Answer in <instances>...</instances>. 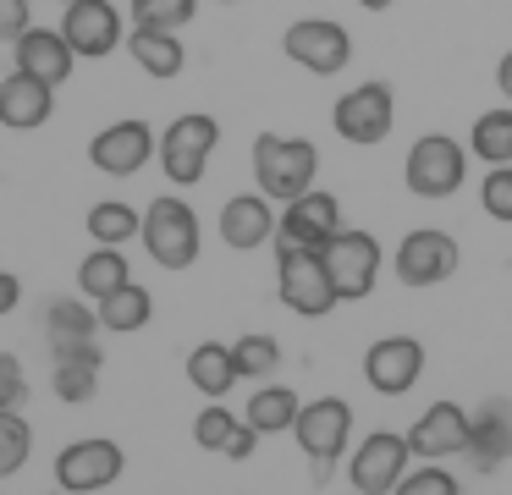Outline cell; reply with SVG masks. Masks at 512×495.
I'll list each match as a JSON object with an SVG mask.
<instances>
[{"mask_svg":"<svg viewBox=\"0 0 512 495\" xmlns=\"http://www.w3.org/2000/svg\"><path fill=\"white\" fill-rule=\"evenodd\" d=\"M314 176H320V149L309 138H287V132H259L254 138V187L270 204L303 198Z\"/></svg>","mask_w":512,"mask_h":495,"instance_id":"1","label":"cell"},{"mask_svg":"<svg viewBox=\"0 0 512 495\" xmlns=\"http://www.w3.org/2000/svg\"><path fill=\"white\" fill-rule=\"evenodd\" d=\"M144 253L160 264V270H188L193 259H199V248H204V226H199V215H193V204H182L177 193H160V198H149V209H144Z\"/></svg>","mask_w":512,"mask_h":495,"instance_id":"2","label":"cell"},{"mask_svg":"<svg viewBox=\"0 0 512 495\" xmlns=\"http://www.w3.org/2000/svg\"><path fill=\"white\" fill-rule=\"evenodd\" d=\"M292 440H298V451L309 457L314 484H325L331 468L347 457V440H353V407H347L342 396H314V402H303L298 424H292Z\"/></svg>","mask_w":512,"mask_h":495,"instance_id":"3","label":"cell"},{"mask_svg":"<svg viewBox=\"0 0 512 495\" xmlns=\"http://www.w3.org/2000/svg\"><path fill=\"white\" fill-rule=\"evenodd\" d=\"M468 143H457L452 132H424V138H413L408 160H402V182H408L413 198H452L457 187L468 182Z\"/></svg>","mask_w":512,"mask_h":495,"instance_id":"4","label":"cell"},{"mask_svg":"<svg viewBox=\"0 0 512 495\" xmlns=\"http://www.w3.org/2000/svg\"><path fill=\"white\" fill-rule=\"evenodd\" d=\"M276 292H281V303L303 319H325L342 303L331 275H325L320 248H298V242H287V237H276Z\"/></svg>","mask_w":512,"mask_h":495,"instance_id":"5","label":"cell"},{"mask_svg":"<svg viewBox=\"0 0 512 495\" xmlns=\"http://www.w3.org/2000/svg\"><path fill=\"white\" fill-rule=\"evenodd\" d=\"M331 127H336V138L353 143V149L386 143L391 127H397V94H391V83L369 77V83L347 88V94L336 99V110H331Z\"/></svg>","mask_w":512,"mask_h":495,"instance_id":"6","label":"cell"},{"mask_svg":"<svg viewBox=\"0 0 512 495\" xmlns=\"http://www.w3.org/2000/svg\"><path fill=\"white\" fill-rule=\"evenodd\" d=\"M215 143H221V121L204 116V110H188V116H177L166 132H160V171L171 176L177 187H199L204 171H210V154Z\"/></svg>","mask_w":512,"mask_h":495,"instance_id":"7","label":"cell"},{"mask_svg":"<svg viewBox=\"0 0 512 495\" xmlns=\"http://www.w3.org/2000/svg\"><path fill=\"white\" fill-rule=\"evenodd\" d=\"M320 259H325V275H331L336 297H342V303H358V297H369V292H375L386 253H380L375 231L342 226V231H336V237L320 248Z\"/></svg>","mask_w":512,"mask_h":495,"instance_id":"8","label":"cell"},{"mask_svg":"<svg viewBox=\"0 0 512 495\" xmlns=\"http://www.w3.org/2000/svg\"><path fill=\"white\" fill-rule=\"evenodd\" d=\"M281 50H287L292 66H303V72H314V77H336L353 61V39H347V28L331 17H298L281 33Z\"/></svg>","mask_w":512,"mask_h":495,"instance_id":"9","label":"cell"},{"mask_svg":"<svg viewBox=\"0 0 512 495\" xmlns=\"http://www.w3.org/2000/svg\"><path fill=\"white\" fill-rule=\"evenodd\" d=\"M413 462V446L408 435H391V429H375V435L358 440V451L347 457V484L353 495H391L402 484Z\"/></svg>","mask_w":512,"mask_h":495,"instance_id":"10","label":"cell"},{"mask_svg":"<svg viewBox=\"0 0 512 495\" xmlns=\"http://www.w3.org/2000/svg\"><path fill=\"white\" fill-rule=\"evenodd\" d=\"M391 270H397V281L413 286V292L452 281V270H457V237H452V231H441V226L408 231V237L397 242V253H391Z\"/></svg>","mask_w":512,"mask_h":495,"instance_id":"11","label":"cell"},{"mask_svg":"<svg viewBox=\"0 0 512 495\" xmlns=\"http://www.w3.org/2000/svg\"><path fill=\"white\" fill-rule=\"evenodd\" d=\"M127 457L116 440L105 435H89V440H72V446H61L56 457V484L61 495H94V490H111L116 479H122Z\"/></svg>","mask_w":512,"mask_h":495,"instance_id":"12","label":"cell"},{"mask_svg":"<svg viewBox=\"0 0 512 495\" xmlns=\"http://www.w3.org/2000/svg\"><path fill=\"white\" fill-rule=\"evenodd\" d=\"M155 154H160V138H155V127H149L144 116L111 121V127H100L94 143H89L94 171H105V176H138Z\"/></svg>","mask_w":512,"mask_h":495,"instance_id":"13","label":"cell"},{"mask_svg":"<svg viewBox=\"0 0 512 495\" xmlns=\"http://www.w3.org/2000/svg\"><path fill=\"white\" fill-rule=\"evenodd\" d=\"M61 33H67V44L78 50V61H105V55H116L127 44L116 0H72V6L61 11Z\"/></svg>","mask_w":512,"mask_h":495,"instance_id":"14","label":"cell"},{"mask_svg":"<svg viewBox=\"0 0 512 495\" xmlns=\"http://www.w3.org/2000/svg\"><path fill=\"white\" fill-rule=\"evenodd\" d=\"M468 407H457V402H430L419 418H413V429H408V446H413V457L419 462H446V457H463L468 451Z\"/></svg>","mask_w":512,"mask_h":495,"instance_id":"15","label":"cell"},{"mask_svg":"<svg viewBox=\"0 0 512 495\" xmlns=\"http://www.w3.org/2000/svg\"><path fill=\"white\" fill-rule=\"evenodd\" d=\"M424 374V347L413 336H380L364 352V380L380 396H408Z\"/></svg>","mask_w":512,"mask_h":495,"instance_id":"16","label":"cell"},{"mask_svg":"<svg viewBox=\"0 0 512 495\" xmlns=\"http://www.w3.org/2000/svg\"><path fill=\"white\" fill-rule=\"evenodd\" d=\"M336 231H342V204H336V193H325V187H309L303 198H292V204L281 209L276 237L298 242V248H325Z\"/></svg>","mask_w":512,"mask_h":495,"instance_id":"17","label":"cell"},{"mask_svg":"<svg viewBox=\"0 0 512 495\" xmlns=\"http://www.w3.org/2000/svg\"><path fill=\"white\" fill-rule=\"evenodd\" d=\"M276 226H281V215L270 209V198L259 187L254 193H232L221 204V242L237 253H254L265 242H276Z\"/></svg>","mask_w":512,"mask_h":495,"instance_id":"18","label":"cell"},{"mask_svg":"<svg viewBox=\"0 0 512 495\" xmlns=\"http://www.w3.org/2000/svg\"><path fill=\"white\" fill-rule=\"evenodd\" d=\"M12 61H17V72L39 77V83H50V88H61L78 72V50L67 44L61 28H28L23 39L12 44Z\"/></svg>","mask_w":512,"mask_h":495,"instance_id":"19","label":"cell"},{"mask_svg":"<svg viewBox=\"0 0 512 495\" xmlns=\"http://www.w3.org/2000/svg\"><path fill=\"white\" fill-rule=\"evenodd\" d=\"M468 468L479 473H496L501 462L512 457V402L507 396H485L474 418H468Z\"/></svg>","mask_w":512,"mask_h":495,"instance_id":"20","label":"cell"},{"mask_svg":"<svg viewBox=\"0 0 512 495\" xmlns=\"http://www.w3.org/2000/svg\"><path fill=\"white\" fill-rule=\"evenodd\" d=\"M56 116V88L39 83L28 72H6L0 77V127L12 132H34Z\"/></svg>","mask_w":512,"mask_h":495,"instance_id":"21","label":"cell"},{"mask_svg":"<svg viewBox=\"0 0 512 495\" xmlns=\"http://www.w3.org/2000/svg\"><path fill=\"white\" fill-rule=\"evenodd\" d=\"M193 440H199L204 451H215V457H226V462H248L259 446V429L248 424L243 413H232L226 402H210L193 418Z\"/></svg>","mask_w":512,"mask_h":495,"instance_id":"22","label":"cell"},{"mask_svg":"<svg viewBox=\"0 0 512 495\" xmlns=\"http://www.w3.org/2000/svg\"><path fill=\"white\" fill-rule=\"evenodd\" d=\"M56 358V369H50V391L61 396V402H94V391H100V369H105V358H100V347L94 341H83V347H61V352H50Z\"/></svg>","mask_w":512,"mask_h":495,"instance_id":"23","label":"cell"},{"mask_svg":"<svg viewBox=\"0 0 512 495\" xmlns=\"http://www.w3.org/2000/svg\"><path fill=\"white\" fill-rule=\"evenodd\" d=\"M127 55H133L138 72H149V77H182V66H188L182 33H166V28H133L127 33Z\"/></svg>","mask_w":512,"mask_h":495,"instance_id":"24","label":"cell"},{"mask_svg":"<svg viewBox=\"0 0 512 495\" xmlns=\"http://www.w3.org/2000/svg\"><path fill=\"white\" fill-rule=\"evenodd\" d=\"M188 380L193 391H204L210 402H226V391H232L243 374H237V358L226 341H199V347L188 352Z\"/></svg>","mask_w":512,"mask_h":495,"instance_id":"25","label":"cell"},{"mask_svg":"<svg viewBox=\"0 0 512 495\" xmlns=\"http://www.w3.org/2000/svg\"><path fill=\"white\" fill-rule=\"evenodd\" d=\"M94 330H100V314H94L83 297H56V303H45V341H50V352L83 347V341H94Z\"/></svg>","mask_w":512,"mask_h":495,"instance_id":"26","label":"cell"},{"mask_svg":"<svg viewBox=\"0 0 512 495\" xmlns=\"http://www.w3.org/2000/svg\"><path fill=\"white\" fill-rule=\"evenodd\" d=\"M298 413H303V402H298L292 385H259V391L248 396V407H243V418L259 429V435H292Z\"/></svg>","mask_w":512,"mask_h":495,"instance_id":"27","label":"cell"},{"mask_svg":"<svg viewBox=\"0 0 512 495\" xmlns=\"http://www.w3.org/2000/svg\"><path fill=\"white\" fill-rule=\"evenodd\" d=\"M468 154L490 165H512V105H490L485 116H474V132H468Z\"/></svg>","mask_w":512,"mask_h":495,"instance_id":"28","label":"cell"},{"mask_svg":"<svg viewBox=\"0 0 512 495\" xmlns=\"http://www.w3.org/2000/svg\"><path fill=\"white\" fill-rule=\"evenodd\" d=\"M94 314H100V330L133 336V330H144V325H149V314H155V297H149L138 281H127L122 292L100 297V303H94Z\"/></svg>","mask_w":512,"mask_h":495,"instance_id":"29","label":"cell"},{"mask_svg":"<svg viewBox=\"0 0 512 495\" xmlns=\"http://www.w3.org/2000/svg\"><path fill=\"white\" fill-rule=\"evenodd\" d=\"M127 281H133V270H127V253H122V248H105V242L78 264V292L89 297V303H100V297L122 292Z\"/></svg>","mask_w":512,"mask_h":495,"instance_id":"30","label":"cell"},{"mask_svg":"<svg viewBox=\"0 0 512 495\" xmlns=\"http://www.w3.org/2000/svg\"><path fill=\"white\" fill-rule=\"evenodd\" d=\"M138 231H144V215H138L127 198H100V204L89 209V237L105 242V248H122V242H133Z\"/></svg>","mask_w":512,"mask_h":495,"instance_id":"31","label":"cell"},{"mask_svg":"<svg viewBox=\"0 0 512 495\" xmlns=\"http://www.w3.org/2000/svg\"><path fill=\"white\" fill-rule=\"evenodd\" d=\"M232 358H237V374H243V380H270V374L281 369L276 336H259V330H248V336L232 341Z\"/></svg>","mask_w":512,"mask_h":495,"instance_id":"32","label":"cell"},{"mask_svg":"<svg viewBox=\"0 0 512 495\" xmlns=\"http://www.w3.org/2000/svg\"><path fill=\"white\" fill-rule=\"evenodd\" d=\"M193 11H199V0H133V6H127V17H133V28H166V33H177V28H188V22H193Z\"/></svg>","mask_w":512,"mask_h":495,"instance_id":"33","label":"cell"},{"mask_svg":"<svg viewBox=\"0 0 512 495\" xmlns=\"http://www.w3.org/2000/svg\"><path fill=\"white\" fill-rule=\"evenodd\" d=\"M34 451V429L23 413H0V479H12Z\"/></svg>","mask_w":512,"mask_h":495,"instance_id":"34","label":"cell"},{"mask_svg":"<svg viewBox=\"0 0 512 495\" xmlns=\"http://www.w3.org/2000/svg\"><path fill=\"white\" fill-rule=\"evenodd\" d=\"M479 204H485L490 220L512 226V165H490L485 182H479Z\"/></svg>","mask_w":512,"mask_h":495,"instance_id":"35","label":"cell"},{"mask_svg":"<svg viewBox=\"0 0 512 495\" xmlns=\"http://www.w3.org/2000/svg\"><path fill=\"white\" fill-rule=\"evenodd\" d=\"M391 495H463V490H457V479L441 468V462H424V468L402 473V484Z\"/></svg>","mask_w":512,"mask_h":495,"instance_id":"36","label":"cell"},{"mask_svg":"<svg viewBox=\"0 0 512 495\" xmlns=\"http://www.w3.org/2000/svg\"><path fill=\"white\" fill-rule=\"evenodd\" d=\"M28 396V380H23V363L12 352H0V413H17Z\"/></svg>","mask_w":512,"mask_h":495,"instance_id":"37","label":"cell"},{"mask_svg":"<svg viewBox=\"0 0 512 495\" xmlns=\"http://www.w3.org/2000/svg\"><path fill=\"white\" fill-rule=\"evenodd\" d=\"M34 28V0H0V44H17Z\"/></svg>","mask_w":512,"mask_h":495,"instance_id":"38","label":"cell"},{"mask_svg":"<svg viewBox=\"0 0 512 495\" xmlns=\"http://www.w3.org/2000/svg\"><path fill=\"white\" fill-rule=\"evenodd\" d=\"M17 303H23V281L12 270H0V314H12Z\"/></svg>","mask_w":512,"mask_h":495,"instance_id":"39","label":"cell"},{"mask_svg":"<svg viewBox=\"0 0 512 495\" xmlns=\"http://www.w3.org/2000/svg\"><path fill=\"white\" fill-rule=\"evenodd\" d=\"M496 88H501V99H507V105H512V50H507V55H501V61H496Z\"/></svg>","mask_w":512,"mask_h":495,"instance_id":"40","label":"cell"},{"mask_svg":"<svg viewBox=\"0 0 512 495\" xmlns=\"http://www.w3.org/2000/svg\"><path fill=\"white\" fill-rule=\"evenodd\" d=\"M358 6H364V11H391L397 0H358Z\"/></svg>","mask_w":512,"mask_h":495,"instance_id":"41","label":"cell"},{"mask_svg":"<svg viewBox=\"0 0 512 495\" xmlns=\"http://www.w3.org/2000/svg\"><path fill=\"white\" fill-rule=\"evenodd\" d=\"M56 6H72V0H56Z\"/></svg>","mask_w":512,"mask_h":495,"instance_id":"42","label":"cell"},{"mask_svg":"<svg viewBox=\"0 0 512 495\" xmlns=\"http://www.w3.org/2000/svg\"><path fill=\"white\" fill-rule=\"evenodd\" d=\"M221 6H237V0H221Z\"/></svg>","mask_w":512,"mask_h":495,"instance_id":"43","label":"cell"}]
</instances>
